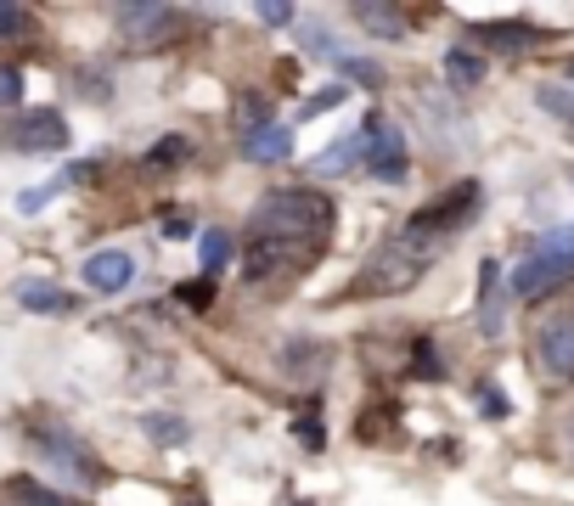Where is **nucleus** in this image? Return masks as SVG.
I'll list each match as a JSON object with an SVG mask.
<instances>
[{
    "mask_svg": "<svg viewBox=\"0 0 574 506\" xmlns=\"http://www.w3.org/2000/svg\"><path fill=\"white\" fill-rule=\"evenodd\" d=\"M249 237L282 242V248H294L299 260H316L332 237V197L316 191V186H276L254 202Z\"/></svg>",
    "mask_w": 574,
    "mask_h": 506,
    "instance_id": "1",
    "label": "nucleus"
},
{
    "mask_svg": "<svg viewBox=\"0 0 574 506\" xmlns=\"http://www.w3.org/2000/svg\"><path fill=\"white\" fill-rule=\"evenodd\" d=\"M422 271H428V248H417V242H406V237H395V242H383L372 260L361 265V276H355V298H395V293H406V287H417L422 282Z\"/></svg>",
    "mask_w": 574,
    "mask_h": 506,
    "instance_id": "2",
    "label": "nucleus"
},
{
    "mask_svg": "<svg viewBox=\"0 0 574 506\" xmlns=\"http://www.w3.org/2000/svg\"><path fill=\"white\" fill-rule=\"evenodd\" d=\"M473 215H478V180H456V186H451V191H440L434 202H422V209L411 215V226H406L400 237H406V242H417V248H434L440 237L462 231Z\"/></svg>",
    "mask_w": 574,
    "mask_h": 506,
    "instance_id": "3",
    "label": "nucleus"
},
{
    "mask_svg": "<svg viewBox=\"0 0 574 506\" xmlns=\"http://www.w3.org/2000/svg\"><path fill=\"white\" fill-rule=\"evenodd\" d=\"M355 141H361V164H366V175H377V180H389V186H400V180L411 175V152H406V130H395L389 119H366V130H361Z\"/></svg>",
    "mask_w": 574,
    "mask_h": 506,
    "instance_id": "4",
    "label": "nucleus"
},
{
    "mask_svg": "<svg viewBox=\"0 0 574 506\" xmlns=\"http://www.w3.org/2000/svg\"><path fill=\"white\" fill-rule=\"evenodd\" d=\"M0 146H12V152H63L68 146V119L52 113V108L23 113V119H12L7 130H0Z\"/></svg>",
    "mask_w": 574,
    "mask_h": 506,
    "instance_id": "5",
    "label": "nucleus"
},
{
    "mask_svg": "<svg viewBox=\"0 0 574 506\" xmlns=\"http://www.w3.org/2000/svg\"><path fill=\"white\" fill-rule=\"evenodd\" d=\"M536 361L552 372V377H574V316H547L541 332H536Z\"/></svg>",
    "mask_w": 574,
    "mask_h": 506,
    "instance_id": "6",
    "label": "nucleus"
},
{
    "mask_svg": "<svg viewBox=\"0 0 574 506\" xmlns=\"http://www.w3.org/2000/svg\"><path fill=\"white\" fill-rule=\"evenodd\" d=\"M119 29H124L130 45H158V40H169L175 12L169 7H153V0H141V7H119Z\"/></svg>",
    "mask_w": 574,
    "mask_h": 506,
    "instance_id": "7",
    "label": "nucleus"
},
{
    "mask_svg": "<svg viewBox=\"0 0 574 506\" xmlns=\"http://www.w3.org/2000/svg\"><path fill=\"white\" fill-rule=\"evenodd\" d=\"M569 276H574V265L547 260V253H530V260L512 271V293H518V298H541V293H552L558 282H569Z\"/></svg>",
    "mask_w": 574,
    "mask_h": 506,
    "instance_id": "8",
    "label": "nucleus"
},
{
    "mask_svg": "<svg viewBox=\"0 0 574 506\" xmlns=\"http://www.w3.org/2000/svg\"><path fill=\"white\" fill-rule=\"evenodd\" d=\"M130 282H135V260H130V253H119V248L90 253V260H85V287L90 293H124Z\"/></svg>",
    "mask_w": 574,
    "mask_h": 506,
    "instance_id": "9",
    "label": "nucleus"
},
{
    "mask_svg": "<svg viewBox=\"0 0 574 506\" xmlns=\"http://www.w3.org/2000/svg\"><path fill=\"white\" fill-rule=\"evenodd\" d=\"M243 152H249L254 164H287V158H294V130L271 119V124H260V130L243 135Z\"/></svg>",
    "mask_w": 574,
    "mask_h": 506,
    "instance_id": "10",
    "label": "nucleus"
},
{
    "mask_svg": "<svg viewBox=\"0 0 574 506\" xmlns=\"http://www.w3.org/2000/svg\"><path fill=\"white\" fill-rule=\"evenodd\" d=\"M478 332L496 338L501 332V265L485 260V271H478Z\"/></svg>",
    "mask_w": 574,
    "mask_h": 506,
    "instance_id": "11",
    "label": "nucleus"
},
{
    "mask_svg": "<svg viewBox=\"0 0 574 506\" xmlns=\"http://www.w3.org/2000/svg\"><path fill=\"white\" fill-rule=\"evenodd\" d=\"M18 304L34 316H68L74 310V293H63L57 282H18Z\"/></svg>",
    "mask_w": 574,
    "mask_h": 506,
    "instance_id": "12",
    "label": "nucleus"
},
{
    "mask_svg": "<svg viewBox=\"0 0 574 506\" xmlns=\"http://www.w3.org/2000/svg\"><path fill=\"white\" fill-rule=\"evenodd\" d=\"M355 23H361L372 40H406V12H400V7H383V0H366V7H355Z\"/></svg>",
    "mask_w": 574,
    "mask_h": 506,
    "instance_id": "13",
    "label": "nucleus"
},
{
    "mask_svg": "<svg viewBox=\"0 0 574 506\" xmlns=\"http://www.w3.org/2000/svg\"><path fill=\"white\" fill-rule=\"evenodd\" d=\"M445 79H451V90H473L478 79H485V57L467 51V45H451L445 51Z\"/></svg>",
    "mask_w": 574,
    "mask_h": 506,
    "instance_id": "14",
    "label": "nucleus"
},
{
    "mask_svg": "<svg viewBox=\"0 0 574 506\" xmlns=\"http://www.w3.org/2000/svg\"><path fill=\"white\" fill-rule=\"evenodd\" d=\"M473 40H485L496 51H523V45H536L541 34L530 23H485V29H473Z\"/></svg>",
    "mask_w": 574,
    "mask_h": 506,
    "instance_id": "15",
    "label": "nucleus"
},
{
    "mask_svg": "<svg viewBox=\"0 0 574 506\" xmlns=\"http://www.w3.org/2000/svg\"><path fill=\"white\" fill-rule=\"evenodd\" d=\"M186 141L180 135H164V141H153L147 146V158H141V169H147V175H158V169H175V164H186Z\"/></svg>",
    "mask_w": 574,
    "mask_h": 506,
    "instance_id": "16",
    "label": "nucleus"
},
{
    "mask_svg": "<svg viewBox=\"0 0 574 506\" xmlns=\"http://www.w3.org/2000/svg\"><path fill=\"white\" fill-rule=\"evenodd\" d=\"M7 495H12V506H74L68 495L45 490V484H34V479H12V484H7Z\"/></svg>",
    "mask_w": 574,
    "mask_h": 506,
    "instance_id": "17",
    "label": "nucleus"
},
{
    "mask_svg": "<svg viewBox=\"0 0 574 506\" xmlns=\"http://www.w3.org/2000/svg\"><path fill=\"white\" fill-rule=\"evenodd\" d=\"M225 265H231V237L225 231H203V276L214 282Z\"/></svg>",
    "mask_w": 574,
    "mask_h": 506,
    "instance_id": "18",
    "label": "nucleus"
},
{
    "mask_svg": "<svg viewBox=\"0 0 574 506\" xmlns=\"http://www.w3.org/2000/svg\"><path fill=\"white\" fill-rule=\"evenodd\" d=\"M282 366H287V372H299V377H310V372H321V366H327V349H321V343H316V349H310V343H294Z\"/></svg>",
    "mask_w": 574,
    "mask_h": 506,
    "instance_id": "19",
    "label": "nucleus"
},
{
    "mask_svg": "<svg viewBox=\"0 0 574 506\" xmlns=\"http://www.w3.org/2000/svg\"><path fill=\"white\" fill-rule=\"evenodd\" d=\"M536 253H547V260H563V265H574V226H558V231H547Z\"/></svg>",
    "mask_w": 574,
    "mask_h": 506,
    "instance_id": "20",
    "label": "nucleus"
},
{
    "mask_svg": "<svg viewBox=\"0 0 574 506\" xmlns=\"http://www.w3.org/2000/svg\"><path fill=\"white\" fill-rule=\"evenodd\" d=\"M175 304H186V310H209V304H214V282H209V276L180 282V287H175Z\"/></svg>",
    "mask_w": 574,
    "mask_h": 506,
    "instance_id": "21",
    "label": "nucleus"
},
{
    "mask_svg": "<svg viewBox=\"0 0 574 506\" xmlns=\"http://www.w3.org/2000/svg\"><path fill=\"white\" fill-rule=\"evenodd\" d=\"M350 158H361V141L350 135V141H339V146H327L321 158H316V175H332V169H344Z\"/></svg>",
    "mask_w": 574,
    "mask_h": 506,
    "instance_id": "22",
    "label": "nucleus"
},
{
    "mask_svg": "<svg viewBox=\"0 0 574 506\" xmlns=\"http://www.w3.org/2000/svg\"><path fill=\"white\" fill-rule=\"evenodd\" d=\"M236 124H243V135L260 130V124H271V101L265 96H243V101H236Z\"/></svg>",
    "mask_w": 574,
    "mask_h": 506,
    "instance_id": "23",
    "label": "nucleus"
},
{
    "mask_svg": "<svg viewBox=\"0 0 574 506\" xmlns=\"http://www.w3.org/2000/svg\"><path fill=\"white\" fill-rule=\"evenodd\" d=\"M294 433H299V444H305V450H321V444H327V428H321V411L310 417V405H305V411H299V422H294Z\"/></svg>",
    "mask_w": 574,
    "mask_h": 506,
    "instance_id": "24",
    "label": "nucleus"
},
{
    "mask_svg": "<svg viewBox=\"0 0 574 506\" xmlns=\"http://www.w3.org/2000/svg\"><path fill=\"white\" fill-rule=\"evenodd\" d=\"M305 45H310V57H321V63H332V68H339V63H344V45H339V40H332L327 29H316V34H310Z\"/></svg>",
    "mask_w": 574,
    "mask_h": 506,
    "instance_id": "25",
    "label": "nucleus"
},
{
    "mask_svg": "<svg viewBox=\"0 0 574 506\" xmlns=\"http://www.w3.org/2000/svg\"><path fill=\"white\" fill-rule=\"evenodd\" d=\"M389 417H395V411H389V405H377V411H366V417H355V433H361L366 444H377V439H383V428H389Z\"/></svg>",
    "mask_w": 574,
    "mask_h": 506,
    "instance_id": "26",
    "label": "nucleus"
},
{
    "mask_svg": "<svg viewBox=\"0 0 574 506\" xmlns=\"http://www.w3.org/2000/svg\"><path fill=\"white\" fill-rule=\"evenodd\" d=\"M440 372H445V366L434 361V343H428V338L411 343V377H440Z\"/></svg>",
    "mask_w": 574,
    "mask_h": 506,
    "instance_id": "27",
    "label": "nucleus"
},
{
    "mask_svg": "<svg viewBox=\"0 0 574 506\" xmlns=\"http://www.w3.org/2000/svg\"><path fill=\"white\" fill-rule=\"evenodd\" d=\"M29 29V12L18 7V0H0V40H18Z\"/></svg>",
    "mask_w": 574,
    "mask_h": 506,
    "instance_id": "28",
    "label": "nucleus"
},
{
    "mask_svg": "<svg viewBox=\"0 0 574 506\" xmlns=\"http://www.w3.org/2000/svg\"><path fill=\"white\" fill-rule=\"evenodd\" d=\"M141 428H147L153 439H164V444H180L186 439V422H175V417H141Z\"/></svg>",
    "mask_w": 574,
    "mask_h": 506,
    "instance_id": "29",
    "label": "nucleus"
},
{
    "mask_svg": "<svg viewBox=\"0 0 574 506\" xmlns=\"http://www.w3.org/2000/svg\"><path fill=\"white\" fill-rule=\"evenodd\" d=\"M541 108L574 124V90H558V85H547V90H541Z\"/></svg>",
    "mask_w": 574,
    "mask_h": 506,
    "instance_id": "30",
    "label": "nucleus"
},
{
    "mask_svg": "<svg viewBox=\"0 0 574 506\" xmlns=\"http://www.w3.org/2000/svg\"><path fill=\"white\" fill-rule=\"evenodd\" d=\"M344 96H350L344 85H327L321 96H310V101H305V108H299V113H305V119H316V113H332V108H339V101H344Z\"/></svg>",
    "mask_w": 574,
    "mask_h": 506,
    "instance_id": "31",
    "label": "nucleus"
},
{
    "mask_svg": "<svg viewBox=\"0 0 574 506\" xmlns=\"http://www.w3.org/2000/svg\"><path fill=\"white\" fill-rule=\"evenodd\" d=\"M350 79H366V85H383V68L377 63H366V57H350V51H344V63H339Z\"/></svg>",
    "mask_w": 574,
    "mask_h": 506,
    "instance_id": "32",
    "label": "nucleus"
},
{
    "mask_svg": "<svg viewBox=\"0 0 574 506\" xmlns=\"http://www.w3.org/2000/svg\"><path fill=\"white\" fill-rule=\"evenodd\" d=\"M18 101H23V74L0 68V108H18Z\"/></svg>",
    "mask_w": 574,
    "mask_h": 506,
    "instance_id": "33",
    "label": "nucleus"
},
{
    "mask_svg": "<svg viewBox=\"0 0 574 506\" xmlns=\"http://www.w3.org/2000/svg\"><path fill=\"white\" fill-rule=\"evenodd\" d=\"M478 411L501 422V417H507V394H501V388H478Z\"/></svg>",
    "mask_w": 574,
    "mask_h": 506,
    "instance_id": "34",
    "label": "nucleus"
},
{
    "mask_svg": "<svg viewBox=\"0 0 574 506\" xmlns=\"http://www.w3.org/2000/svg\"><path fill=\"white\" fill-rule=\"evenodd\" d=\"M52 197H57V186H34V191H23V197H18V209H23V215H34V209H45Z\"/></svg>",
    "mask_w": 574,
    "mask_h": 506,
    "instance_id": "35",
    "label": "nucleus"
},
{
    "mask_svg": "<svg viewBox=\"0 0 574 506\" xmlns=\"http://www.w3.org/2000/svg\"><path fill=\"white\" fill-rule=\"evenodd\" d=\"M191 231H198V226H191L186 215H169V220H164V237H175V242H186Z\"/></svg>",
    "mask_w": 574,
    "mask_h": 506,
    "instance_id": "36",
    "label": "nucleus"
},
{
    "mask_svg": "<svg viewBox=\"0 0 574 506\" xmlns=\"http://www.w3.org/2000/svg\"><path fill=\"white\" fill-rule=\"evenodd\" d=\"M260 18H265L271 29H282V23H294V7H271V0H265V7H260Z\"/></svg>",
    "mask_w": 574,
    "mask_h": 506,
    "instance_id": "37",
    "label": "nucleus"
},
{
    "mask_svg": "<svg viewBox=\"0 0 574 506\" xmlns=\"http://www.w3.org/2000/svg\"><path fill=\"white\" fill-rule=\"evenodd\" d=\"M563 74H569V79H574V57H569V68H563Z\"/></svg>",
    "mask_w": 574,
    "mask_h": 506,
    "instance_id": "38",
    "label": "nucleus"
}]
</instances>
